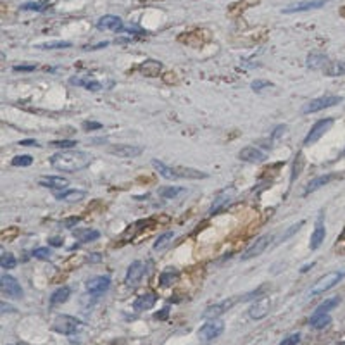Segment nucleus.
I'll return each instance as SVG.
<instances>
[{
	"instance_id": "1",
	"label": "nucleus",
	"mask_w": 345,
	"mask_h": 345,
	"mask_svg": "<svg viewBox=\"0 0 345 345\" xmlns=\"http://www.w3.org/2000/svg\"><path fill=\"white\" fill-rule=\"evenodd\" d=\"M92 156L83 150H61L50 157V166L62 173H76L90 166Z\"/></svg>"
},
{
	"instance_id": "2",
	"label": "nucleus",
	"mask_w": 345,
	"mask_h": 345,
	"mask_svg": "<svg viewBox=\"0 0 345 345\" xmlns=\"http://www.w3.org/2000/svg\"><path fill=\"white\" fill-rule=\"evenodd\" d=\"M345 273L344 271H333V273H328V275H324L323 278H320V280L316 281V283L313 285V288L309 290V294L311 295H320V294H324L326 290H330V288H333L335 285L338 283V281L344 280Z\"/></svg>"
},
{
	"instance_id": "3",
	"label": "nucleus",
	"mask_w": 345,
	"mask_h": 345,
	"mask_svg": "<svg viewBox=\"0 0 345 345\" xmlns=\"http://www.w3.org/2000/svg\"><path fill=\"white\" fill-rule=\"evenodd\" d=\"M342 100H344V98H342L340 95H324V97L314 98V100H311L309 104H305L302 113L304 114L318 113V111H323V109H328V107L337 106V104H340Z\"/></svg>"
},
{
	"instance_id": "4",
	"label": "nucleus",
	"mask_w": 345,
	"mask_h": 345,
	"mask_svg": "<svg viewBox=\"0 0 345 345\" xmlns=\"http://www.w3.org/2000/svg\"><path fill=\"white\" fill-rule=\"evenodd\" d=\"M81 328V323L73 316H66V314H61V316L55 318L54 321V330L59 331L62 335H73L76 333Z\"/></svg>"
},
{
	"instance_id": "5",
	"label": "nucleus",
	"mask_w": 345,
	"mask_h": 345,
	"mask_svg": "<svg viewBox=\"0 0 345 345\" xmlns=\"http://www.w3.org/2000/svg\"><path fill=\"white\" fill-rule=\"evenodd\" d=\"M331 126H333V119H331V117L320 119L318 123H314V126L311 128V131L307 133V137L304 138V145H313V143H316Z\"/></svg>"
},
{
	"instance_id": "6",
	"label": "nucleus",
	"mask_w": 345,
	"mask_h": 345,
	"mask_svg": "<svg viewBox=\"0 0 345 345\" xmlns=\"http://www.w3.org/2000/svg\"><path fill=\"white\" fill-rule=\"evenodd\" d=\"M225 331V323L223 321H209L207 324H204L202 328L199 330V337L202 338L204 342H209V340H214V338H218L219 335Z\"/></svg>"
},
{
	"instance_id": "7",
	"label": "nucleus",
	"mask_w": 345,
	"mask_h": 345,
	"mask_svg": "<svg viewBox=\"0 0 345 345\" xmlns=\"http://www.w3.org/2000/svg\"><path fill=\"white\" fill-rule=\"evenodd\" d=\"M271 240H273L271 235H262L261 238H257L254 244L242 254V261H249V259H254V257H257V255H261L262 252L266 251V247L269 245Z\"/></svg>"
},
{
	"instance_id": "8",
	"label": "nucleus",
	"mask_w": 345,
	"mask_h": 345,
	"mask_svg": "<svg viewBox=\"0 0 345 345\" xmlns=\"http://www.w3.org/2000/svg\"><path fill=\"white\" fill-rule=\"evenodd\" d=\"M235 195H236V190L233 188V186H230V188H225L223 192H219L218 197L214 199V202H212L211 209H209V214H216L218 211H221L223 207L228 206V204L231 202Z\"/></svg>"
},
{
	"instance_id": "9",
	"label": "nucleus",
	"mask_w": 345,
	"mask_h": 345,
	"mask_svg": "<svg viewBox=\"0 0 345 345\" xmlns=\"http://www.w3.org/2000/svg\"><path fill=\"white\" fill-rule=\"evenodd\" d=\"M87 292L92 295H100L104 294V292L109 290L111 287V280L107 278V276H95V278H90V280L87 281Z\"/></svg>"
},
{
	"instance_id": "10",
	"label": "nucleus",
	"mask_w": 345,
	"mask_h": 345,
	"mask_svg": "<svg viewBox=\"0 0 345 345\" xmlns=\"http://www.w3.org/2000/svg\"><path fill=\"white\" fill-rule=\"evenodd\" d=\"M328 0H305V2H297L288 7L283 9V14H292V12H302V11H311V9H320L326 5Z\"/></svg>"
},
{
	"instance_id": "11",
	"label": "nucleus",
	"mask_w": 345,
	"mask_h": 345,
	"mask_svg": "<svg viewBox=\"0 0 345 345\" xmlns=\"http://www.w3.org/2000/svg\"><path fill=\"white\" fill-rule=\"evenodd\" d=\"M123 19L113 14L102 16L97 21V29H104V31H107V29H111V31H123Z\"/></svg>"
},
{
	"instance_id": "12",
	"label": "nucleus",
	"mask_w": 345,
	"mask_h": 345,
	"mask_svg": "<svg viewBox=\"0 0 345 345\" xmlns=\"http://www.w3.org/2000/svg\"><path fill=\"white\" fill-rule=\"evenodd\" d=\"M109 152L113 156L123 157V159H131V157H137L143 152V147L138 145H113L109 147Z\"/></svg>"
},
{
	"instance_id": "13",
	"label": "nucleus",
	"mask_w": 345,
	"mask_h": 345,
	"mask_svg": "<svg viewBox=\"0 0 345 345\" xmlns=\"http://www.w3.org/2000/svg\"><path fill=\"white\" fill-rule=\"evenodd\" d=\"M0 281H2V290L7 292V295H11V297L21 299L23 295H24V292H23L21 285H19L18 280H16V278H12V276L4 275Z\"/></svg>"
},
{
	"instance_id": "14",
	"label": "nucleus",
	"mask_w": 345,
	"mask_h": 345,
	"mask_svg": "<svg viewBox=\"0 0 345 345\" xmlns=\"http://www.w3.org/2000/svg\"><path fill=\"white\" fill-rule=\"evenodd\" d=\"M142 276H143V264L140 261H135V262H131L130 268H128L124 283H126L128 287H135V285L140 281Z\"/></svg>"
},
{
	"instance_id": "15",
	"label": "nucleus",
	"mask_w": 345,
	"mask_h": 345,
	"mask_svg": "<svg viewBox=\"0 0 345 345\" xmlns=\"http://www.w3.org/2000/svg\"><path fill=\"white\" fill-rule=\"evenodd\" d=\"M335 178H338L337 173H328V175H321L318 176V178L311 180V182L305 185V190H304V195H309L311 192H316L318 188H321V186L328 185L330 182H333Z\"/></svg>"
},
{
	"instance_id": "16",
	"label": "nucleus",
	"mask_w": 345,
	"mask_h": 345,
	"mask_svg": "<svg viewBox=\"0 0 345 345\" xmlns=\"http://www.w3.org/2000/svg\"><path fill=\"white\" fill-rule=\"evenodd\" d=\"M269 307H271L269 297H261L259 300H255V304L252 305L251 311H249V314H251L252 320H261V318H264L266 314H268Z\"/></svg>"
},
{
	"instance_id": "17",
	"label": "nucleus",
	"mask_w": 345,
	"mask_h": 345,
	"mask_svg": "<svg viewBox=\"0 0 345 345\" xmlns=\"http://www.w3.org/2000/svg\"><path fill=\"white\" fill-rule=\"evenodd\" d=\"M236 302V299H230V300H223L221 304H216V305H211V307L206 309V313H204V318L207 320H214V318L221 316L225 311H228L233 304Z\"/></svg>"
},
{
	"instance_id": "18",
	"label": "nucleus",
	"mask_w": 345,
	"mask_h": 345,
	"mask_svg": "<svg viewBox=\"0 0 345 345\" xmlns=\"http://www.w3.org/2000/svg\"><path fill=\"white\" fill-rule=\"evenodd\" d=\"M324 236H326L324 221H323V218H320L316 223V228H314L313 235H311V251H316V249L321 247V244L324 242Z\"/></svg>"
},
{
	"instance_id": "19",
	"label": "nucleus",
	"mask_w": 345,
	"mask_h": 345,
	"mask_svg": "<svg viewBox=\"0 0 345 345\" xmlns=\"http://www.w3.org/2000/svg\"><path fill=\"white\" fill-rule=\"evenodd\" d=\"M240 159L245 161V162H262L266 159L264 152H261L255 147H245V149L240 150Z\"/></svg>"
},
{
	"instance_id": "20",
	"label": "nucleus",
	"mask_w": 345,
	"mask_h": 345,
	"mask_svg": "<svg viewBox=\"0 0 345 345\" xmlns=\"http://www.w3.org/2000/svg\"><path fill=\"white\" fill-rule=\"evenodd\" d=\"M140 73L143 74V76H149V78H156L157 74L161 73V69H162V64H161L159 61H145L140 64Z\"/></svg>"
},
{
	"instance_id": "21",
	"label": "nucleus",
	"mask_w": 345,
	"mask_h": 345,
	"mask_svg": "<svg viewBox=\"0 0 345 345\" xmlns=\"http://www.w3.org/2000/svg\"><path fill=\"white\" fill-rule=\"evenodd\" d=\"M157 297L154 294H143L133 302L135 311H147V309H152L154 304H156Z\"/></svg>"
},
{
	"instance_id": "22",
	"label": "nucleus",
	"mask_w": 345,
	"mask_h": 345,
	"mask_svg": "<svg viewBox=\"0 0 345 345\" xmlns=\"http://www.w3.org/2000/svg\"><path fill=\"white\" fill-rule=\"evenodd\" d=\"M38 183L45 188H64V186H68L69 182L62 176H44V178L38 180Z\"/></svg>"
},
{
	"instance_id": "23",
	"label": "nucleus",
	"mask_w": 345,
	"mask_h": 345,
	"mask_svg": "<svg viewBox=\"0 0 345 345\" xmlns=\"http://www.w3.org/2000/svg\"><path fill=\"white\" fill-rule=\"evenodd\" d=\"M87 193L83 190H66V192H57L55 193V199L64 200V202H80L85 199Z\"/></svg>"
},
{
	"instance_id": "24",
	"label": "nucleus",
	"mask_w": 345,
	"mask_h": 345,
	"mask_svg": "<svg viewBox=\"0 0 345 345\" xmlns=\"http://www.w3.org/2000/svg\"><path fill=\"white\" fill-rule=\"evenodd\" d=\"M323 73L326 74V76H330V78L342 76V74H345V62H342V61L328 62V64L323 68Z\"/></svg>"
},
{
	"instance_id": "25",
	"label": "nucleus",
	"mask_w": 345,
	"mask_h": 345,
	"mask_svg": "<svg viewBox=\"0 0 345 345\" xmlns=\"http://www.w3.org/2000/svg\"><path fill=\"white\" fill-rule=\"evenodd\" d=\"M176 175L178 178H190V180H200V178H207V173H202V171L197 169H190V167H175Z\"/></svg>"
},
{
	"instance_id": "26",
	"label": "nucleus",
	"mask_w": 345,
	"mask_h": 345,
	"mask_svg": "<svg viewBox=\"0 0 345 345\" xmlns=\"http://www.w3.org/2000/svg\"><path fill=\"white\" fill-rule=\"evenodd\" d=\"M152 166L156 167L157 171H159V173L164 176V178H167V180H178V175H176V169H175V167L166 166V164L161 162V161H157V159L152 161Z\"/></svg>"
},
{
	"instance_id": "27",
	"label": "nucleus",
	"mask_w": 345,
	"mask_h": 345,
	"mask_svg": "<svg viewBox=\"0 0 345 345\" xmlns=\"http://www.w3.org/2000/svg\"><path fill=\"white\" fill-rule=\"evenodd\" d=\"M176 280H178V271H176L175 268H167L166 271H162L159 276V283L162 285V287H171Z\"/></svg>"
},
{
	"instance_id": "28",
	"label": "nucleus",
	"mask_w": 345,
	"mask_h": 345,
	"mask_svg": "<svg viewBox=\"0 0 345 345\" xmlns=\"http://www.w3.org/2000/svg\"><path fill=\"white\" fill-rule=\"evenodd\" d=\"M73 235L76 236L80 242H93V240H97L98 236H100V233L97 231V230H74Z\"/></svg>"
},
{
	"instance_id": "29",
	"label": "nucleus",
	"mask_w": 345,
	"mask_h": 345,
	"mask_svg": "<svg viewBox=\"0 0 345 345\" xmlns=\"http://www.w3.org/2000/svg\"><path fill=\"white\" fill-rule=\"evenodd\" d=\"M330 323H331L330 314H313L311 320H309V324L313 328H316V330H323V328L328 326Z\"/></svg>"
},
{
	"instance_id": "30",
	"label": "nucleus",
	"mask_w": 345,
	"mask_h": 345,
	"mask_svg": "<svg viewBox=\"0 0 345 345\" xmlns=\"http://www.w3.org/2000/svg\"><path fill=\"white\" fill-rule=\"evenodd\" d=\"M69 295H71V288H69V287H61V288H57V290H55L54 294H52L50 304H52V305L62 304V302L68 300Z\"/></svg>"
},
{
	"instance_id": "31",
	"label": "nucleus",
	"mask_w": 345,
	"mask_h": 345,
	"mask_svg": "<svg viewBox=\"0 0 345 345\" xmlns=\"http://www.w3.org/2000/svg\"><path fill=\"white\" fill-rule=\"evenodd\" d=\"M185 192L186 188H182V186H162V188H159V195L162 199H176Z\"/></svg>"
},
{
	"instance_id": "32",
	"label": "nucleus",
	"mask_w": 345,
	"mask_h": 345,
	"mask_svg": "<svg viewBox=\"0 0 345 345\" xmlns=\"http://www.w3.org/2000/svg\"><path fill=\"white\" fill-rule=\"evenodd\" d=\"M340 304V299L338 297H333V299H326V300L323 302V304H320L316 307V311H314V314H328L333 307H337V305Z\"/></svg>"
},
{
	"instance_id": "33",
	"label": "nucleus",
	"mask_w": 345,
	"mask_h": 345,
	"mask_svg": "<svg viewBox=\"0 0 345 345\" xmlns=\"http://www.w3.org/2000/svg\"><path fill=\"white\" fill-rule=\"evenodd\" d=\"M326 55L324 54H311L307 57V66L313 69H318V68H324L326 66Z\"/></svg>"
},
{
	"instance_id": "34",
	"label": "nucleus",
	"mask_w": 345,
	"mask_h": 345,
	"mask_svg": "<svg viewBox=\"0 0 345 345\" xmlns=\"http://www.w3.org/2000/svg\"><path fill=\"white\" fill-rule=\"evenodd\" d=\"M50 7V2H28V4H23V11H35V12H44Z\"/></svg>"
},
{
	"instance_id": "35",
	"label": "nucleus",
	"mask_w": 345,
	"mask_h": 345,
	"mask_svg": "<svg viewBox=\"0 0 345 345\" xmlns=\"http://www.w3.org/2000/svg\"><path fill=\"white\" fill-rule=\"evenodd\" d=\"M169 240H173V231L162 233V235H161L159 238L156 240V244H154V249H156V251H161V249H164L167 244H169Z\"/></svg>"
},
{
	"instance_id": "36",
	"label": "nucleus",
	"mask_w": 345,
	"mask_h": 345,
	"mask_svg": "<svg viewBox=\"0 0 345 345\" xmlns=\"http://www.w3.org/2000/svg\"><path fill=\"white\" fill-rule=\"evenodd\" d=\"M71 47V42H50V44H42L37 48L42 50H54V48H68Z\"/></svg>"
},
{
	"instance_id": "37",
	"label": "nucleus",
	"mask_w": 345,
	"mask_h": 345,
	"mask_svg": "<svg viewBox=\"0 0 345 345\" xmlns=\"http://www.w3.org/2000/svg\"><path fill=\"white\" fill-rule=\"evenodd\" d=\"M18 264V261H16V257L12 254H2V257H0V266L4 269H12L14 266Z\"/></svg>"
},
{
	"instance_id": "38",
	"label": "nucleus",
	"mask_w": 345,
	"mask_h": 345,
	"mask_svg": "<svg viewBox=\"0 0 345 345\" xmlns=\"http://www.w3.org/2000/svg\"><path fill=\"white\" fill-rule=\"evenodd\" d=\"M33 164V157L31 156H16L12 159V166L16 167H26V166H31Z\"/></svg>"
},
{
	"instance_id": "39",
	"label": "nucleus",
	"mask_w": 345,
	"mask_h": 345,
	"mask_svg": "<svg viewBox=\"0 0 345 345\" xmlns=\"http://www.w3.org/2000/svg\"><path fill=\"white\" fill-rule=\"evenodd\" d=\"M295 162H294V171H292V182H294L295 178H297L299 175H300V169L302 166H304V159H302V154H299L297 157H295Z\"/></svg>"
},
{
	"instance_id": "40",
	"label": "nucleus",
	"mask_w": 345,
	"mask_h": 345,
	"mask_svg": "<svg viewBox=\"0 0 345 345\" xmlns=\"http://www.w3.org/2000/svg\"><path fill=\"white\" fill-rule=\"evenodd\" d=\"M33 255H35L37 259H42V261H48L50 255H52V252H50V249L48 247H40V249H37V251L33 252Z\"/></svg>"
},
{
	"instance_id": "41",
	"label": "nucleus",
	"mask_w": 345,
	"mask_h": 345,
	"mask_svg": "<svg viewBox=\"0 0 345 345\" xmlns=\"http://www.w3.org/2000/svg\"><path fill=\"white\" fill-rule=\"evenodd\" d=\"M50 147H55V149H73L74 145H78L74 140H61V142H52L48 143Z\"/></svg>"
},
{
	"instance_id": "42",
	"label": "nucleus",
	"mask_w": 345,
	"mask_h": 345,
	"mask_svg": "<svg viewBox=\"0 0 345 345\" xmlns=\"http://www.w3.org/2000/svg\"><path fill=\"white\" fill-rule=\"evenodd\" d=\"M299 342H300V335L292 333V335H288L287 338H283V340L280 342V345H297Z\"/></svg>"
},
{
	"instance_id": "43",
	"label": "nucleus",
	"mask_w": 345,
	"mask_h": 345,
	"mask_svg": "<svg viewBox=\"0 0 345 345\" xmlns=\"http://www.w3.org/2000/svg\"><path fill=\"white\" fill-rule=\"evenodd\" d=\"M252 90H255V92H261L262 88H268V87H273V83L271 81H264V80H255V81H252Z\"/></svg>"
},
{
	"instance_id": "44",
	"label": "nucleus",
	"mask_w": 345,
	"mask_h": 345,
	"mask_svg": "<svg viewBox=\"0 0 345 345\" xmlns=\"http://www.w3.org/2000/svg\"><path fill=\"white\" fill-rule=\"evenodd\" d=\"M85 88L90 92H100L102 90V85L98 83V81L95 80H87V83H85Z\"/></svg>"
},
{
	"instance_id": "45",
	"label": "nucleus",
	"mask_w": 345,
	"mask_h": 345,
	"mask_svg": "<svg viewBox=\"0 0 345 345\" xmlns=\"http://www.w3.org/2000/svg\"><path fill=\"white\" fill-rule=\"evenodd\" d=\"M83 128H85V130H100L102 124L100 123H93V121H85Z\"/></svg>"
},
{
	"instance_id": "46",
	"label": "nucleus",
	"mask_w": 345,
	"mask_h": 345,
	"mask_svg": "<svg viewBox=\"0 0 345 345\" xmlns=\"http://www.w3.org/2000/svg\"><path fill=\"white\" fill-rule=\"evenodd\" d=\"M37 64H28V66H14V71H35Z\"/></svg>"
},
{
	"instance_id": "47",
	"label": "nucleus",
	"mask_w": 345,
	"mask_h": 345,
	"mask_svg": "<svg viewBox=\"0 0 345 345\" xmlns=\"http://www.w3.org/2000/svg\"><path fill=\"white\" fill-rule=\"evenodd\" d=\"M302 225H304V221H300V223H297V225H294V226H292V228L290 230H288V231L287 233H285V235H283V238H281V240H287L288 238V236H290L292 235V233H295V231H297V230L299 228H300V226Z\"/></svg>"
},
{
	"instance_id": "48",
	"label": "nucleus",
	"mask_w": 345,
	"mask_h": 345,
	"mask_svg": "<svg viewBox=\"0 0 345 345\" xmlns=\"http://www.w3.org/2000/svg\"><path fill=\"white\" fill-rule=\"evenodd\" d=\"M19 145H23V147H37L38 142H37V140H21V142H19Z\"/></svg>"
},
{
	"instance_id": "49",
	"label": "nucleus",
	"mask_w": 345,
	"mask_h": 345,
	"mask_svg": "<svg viewBox=\"0 0 345 345\" xmlns=\"http://www.w3.org/2000/svg\"><path fill=\"white\" fill-rule=\"evenodd\" d=\"M285 131H287V126H278L275 130V133H273V138H278L281 133H285Z\"/></svg>"
},
{
	"instance_id": "50",
	"label": "nucleus",
	"mask_w": 345,
	"mask_h": 345,
	"mask_svg": "<svg viewBox=\"0 0 345 345\" xmlns=\"http://www.w3.org/2000/svg\"><path fill=\"white\" fill-rule=\"evenodd\" d=\"M78 221H80V218H71V219H68V221H66L64 225L68 226V228H71V226H73V225H76Z\"/></svg>"
},
{
	"instance_id": "51",
	"label": "nucleus",
	"mask_w": 345,
	"mask_h": 345,
	"mask_svg": "<svg viewBox=\"0 0 345 345\" xmlns=\"http://www.w3.org/2000/svg\"><path fill=\"white\" fill-rule=\"evenodd\" d=\"M48 244L54 245V247H59V245H62V242H61V238H50L48 240Z\"/></svg>"
},
{
	"instance_id": "52",
	"label": "nucleus",
	"mask_w": 345,
	"mask_h": 345,
	"mask_svg": "<svg viewBox=\"0 0 345 345\" xmlns=\"http://www.w3.org/2000/svg\"><path fill=\"white\" fill-rule=\"evenodd\" d=\"M88 261H92V262H98V261H100V255H98V254H90V257H88Z\"/></svg>"
},
{
	"instance_id": "53",
	"label": "nucleus",
	"mask_w": 345,
	"mask_h": 345,
	"mask_svg": "<svg viewBox=\"0 0 345 345\" xmlns=\"http://www.w3.org/2000/svg\"><path fill=\"white\" fill-rule=\"evenodd\" d=\"M167 316V309H162V313H157L156 314V318H157V320H164V318H166Z\"/></svg>"
},
{
	"instance_id": "54",
	"label": "nucleus",
	"mask_w": 345,
	"mask_h": 345,
	"mask_svg": "<svg viewBox=\"0 0 345 345\" xmlns=\"http://www.w3.org/2000/svg\"><path fill=\"white\" fill-rule=\"evenodd\" d=\"M2 311H4V313H7V311H12V307H11V305H5L4 302H2Z\"/></svg>"
},
{
	"instance_id": "55",
	"label": "nucleus",
	"mask_w": 345,
	"mask_h": 345,
	"mask_svg": "<svg viewBox=\"0 0 345 345\" xmlns=\"http://www.w3.org/2000/svg\"><path fill=\"white\" fill-rule=\"evenodd\" d=\"M340 244H345V231H344V235H342V238H340Z\"/></svg>"
},
{
	"instance_id": "56",
	"label": "nucleus",
	"mask_w": 345,
	"mask_h": 345,
	"mask_svg": "<svg viewBox=\"0 0 345 345\" xmlns=\"http://www.w3.org/2000/svg\"><path fill=\"white\" fill-rule=\"evenodd\" d=\"M342 14H344V16H345V9H344V11H342Z\"/></svg>"
},
{
	"instance_id": "57",
	"label": "nucleus",
	"mask_w": 345,
	"mask_h": 345,
	"mask_svg": "<svg viewBox=\"0 0 345 345\" xmlns=\"http://www.w3.org/2000/svg\"><path fill=\"white\" fill-rule=\"evenodd\" d=\"M342 345H345V344H342Z\"/></svg>"
},
{
	"instance_id": "58",
	"label": "nucleus",
	"mask_w": 345,
	"mask_h": 345,
	"mask_svg": "<svg viewBox=\"0 0 345 345\" xmlns=\"http://www.w3.org/2000/svg\"><path fill=\"white\" fill-rule=\"evenodd\" d=\"M19 345H21V344H19Z\"/></svg>"
}]
</instances>
